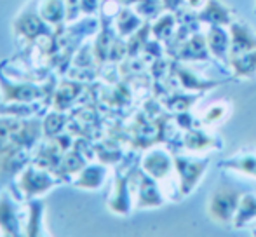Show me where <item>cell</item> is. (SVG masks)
I'll return each mask as SVG.
<instances>
[{"label":"cell","instance_id":"cell-1","mask_svg":"<svg viewBox=\"0 0 256 237\" xmlns=\"http://www.w3.org/2000/svg\"><path fill=\"white\" fill-rule=\"evenodd\" d=\"M14 34L28 44H35L40 38H51L56 35L52 24H49L38 12V0H30L24 9L12 21Z\"/></svg>","mask_w":256,"mask_h":237},{"label":"cell","instance_id":"cell-2","mask_svg":"<svg viewBox=\"0 0 256 237\" xmlns=\"http://www.w3.org/2000/svg\"><path fill=\"white\" fill-rule=\"evenodd\" d=\"M64 183L54 171L40 168L37 164L30 162L16 180V197L18 199H35L38 196H44L54 186Z\"/></svg>","mask_w":256,"mask_h":237},{"label":"cell","instance_id":"cell-3","mask_svg":"<svg viewBox=\"0 0 256 237\" xmlns=\"http://www.w3.org/2000/svg\"><path fill=\"white\" fill-rule=\"evenodd\" d=\"M0 89H2L4 103H34L52 98L56 89V78H51L48 84L38 86L30 80L12 82L7 80V75L0 70Z\"/></svg>","mask_w":256,"mask_h":237},{"label":"cell","instance_id":"cell-4","mask_svg":"<svg viewBox=\"0 0 256 237\" xmlns=\"http://www.w3.org/2000/svg\"><path fill=\"white\" fill-rule=\"evenodd\" d=\"M242 196V190L232 188V186L226 185L216 186V190L211 194V199H209V214H211L212 220L225 224V222L236 218Z\"/></svg>","mask_w":256,"mask_h":237},{"label":"cell","instance_id":"cell-5","mask_svg":"<svg viewBox=\"0 0 256 237\" xmlns=\"http://www.w3.org/2000/svg\"><path fill=\"white\" fill-rule=\"evenodd\" d=\"M18 197L9 192V188H2L0 194V230L4 236H24V225L21 216Z\"/></svg>","mask_w":256,"mask_h":237},{"label":"cell","instance_id":"cell-6","mask_svg":"<svg viewBox=\"0 0 256 237\" xmlns=\"http://www.w3.org/2000/svg\"><path fill=\"white\" fill-rule=\"evenodd\" d=\"M26 118L14 116H0V156L21 146V129Z\"/></svg>","mask_w":256,"mask_h":237},{"label":"cell","instance_id":"cell-7","mask_svg":"<svg viewBox=\"0 0 256 237\" xmlns=\"http://www.w3.org/2000/svg\"><path fill=\"white\" fill-rule=\"evenodd\" d=\"M174 164H176V170L180 173V192L182 196H186L194 190L196 183L202 178V173L208 168V159L204 160H199V162H190L188 159H182V157H176L174 159Z\"/></svg>","mask_w":256,"mask_h":237},{"label":"cell","instance_id":"cell-8","mask_svg":"<svg viewBox=\"0 0 256 237\" xmlns=\"http://www.w3.org/2000/svg\"><path fill=\"white\" fill-rule=\"evenodd\" d=\"M132 174H120L115 176L114 194L108 199V210L115 214H129L131 211V192H129V180Z\"/></svg>","mask_w":256,"mask_h":237},{"label":"cell","instance_id":"cell-9","mask_svg":"<svg viewBox=\"0 0 256 237\" xmlns=\"http://www.w3.org/2000/svg\"><path fill=\"white\" fill-rule=\"evenodd\" d=\"M86 89V84L82 82H77L74 78H66L63 80L60 86H56L52 92V108L60 110V112H66L75 102L77 98L82 94V91Z\"/></svg>","mask_w":256,"mask_h":237},{"label":"cell","instance_id":"cell-10","mask_svg":"<svg viewBox=\"0 0 256 237\" xmlns=\"http://www.w3.org/2000/svg\"><path fill=\"white\" fill-rule=\"evenodd\" d=\"M44 202L38 199H28L26 200V213H24V236L28 237H38V236H49L46 232L44 225Z\"/></svg>","mask_w":256,"mask_h":237},{"label":"cell","instance_id":"cell-11","mask_svg":"<svg viewBox=\"0 0 256 237\" xmlns=\"http://www.w3.org/2000/svg\"><path fill=\"white\" fill-rule=\"evenodd\" d=\"M140 183H138V204L136 208L142 210V208H155L160 206L164 200H162L160 190H158L157 183L154 182V176H150L148 173H143L138 171Z\"/></svg>","mask_w":256,"mask_h":237},{"label":"cell","instance_id":"cell-12","mask_svg":"<svg viewBox=\"0 0 256 237\" xmlns=\"http://www.w3.org/2000/svg\"><path fill=\"white\" fill-rule=\"evenodd\" d=\"M230 34H232V52L230 56L242 54L256 49V34L242 21L230 23Z\"/></svg>","mask_w":256,"mask_h":237},{"label":"cell","instance_id":"cell-13","mask_svg":"<svg viewBox=\"0 0 256 237\" xmlns=\"http://www.w3.org/2000/svg\"><path fill=\"white\" fill-rule=\"evenodd\" d=\"M142 166L145 170V173H148L155 180H160L169 174L172 162H171V157L168 156V152H164L160 148H155L146 152V156L143 157Z\"/></svg>","mask_w":256,"mask_h":237},{"label":"cell","instance_id":"cell-14","mask_svg":"<svg viewBox=\"0 0 256 237\" xmlns=\"http://www.w3.org/2000/svg\"><path fill=\"white\" fill-rule=\"evenodd\" d=\"M108 170L103 164H88L80 173L77 174V180L72 182L75 188L82 190H98L103 186L104 180H106Z\"/></svg>","mask_w":256,"mask_h":237},{"label":"cell","instance_id":"cell-15","mask_svg":"<svg viewBox=\"0 0 256 237\" xmlns=\"http://www.w3.org/2000/svg\"><path fill=\"white\" fill-rule=\"evenodd\" d=\"M38 12L54 28L63 26L66 23V6H64V0H38Z\"/></svg>","mask_w":256,"mask_h":237},{"label":"cell","instance_id":"cell-16","mask_svg":"<svg viewBox=\"0 0 256 237\" xmlns=\"http://www.w3.org/2000/svg\"><path fill=\"white\" fill-rule=\"evenodd\" d=\"M197 21H206L212 24H230V10L220 0H208L204 10L197 16Z\"/></svg>","mask_w":256,"mask_h":237},{"label":"cell","instance_id":"cell-17","mask_svg":"<svg viewBox=\"0 0 256 237\" xmlns=\"http://www.w3.org/2000/svg\"><path fill=\"white\" fill-rule=\"evenodd\" d=\"M230 64L234 68V74L237 77H246L251 78L256 75V49L254 51H248L242 54H237L230 58Z\"/></svg>","mask_w":256,"mask_h":237},{"label":"cell","instance_id":"cell-18","mask_svg":"<svg viewBox=\"0 0 256 237\" xmlns=\"http://www.w3.org/2000/svg\"><path fill=\"white\" fill-rule=\"evenodd\" d=\"M115 26H117V34L120 37H128L132 35L140 26H142V20L136 12H132L128 6L124 9H120L117 12V21H115Z\"/></svg>","mask_w":256,"mask_h":237},{"label":"cell","instance_id":"cell-19","mask_svg":"<svg viewBox=\"0 0 256 237\" xmlns=\"http://www.w3.org/2000/svg\"><path fill=\"white\" fill-rule=\"evenodd\" d=\"M223 168H232V170L242 171V173L250 174V176L256 178V152H250V150H242L232 159L222 164Z\"/></svg>","mask_w":256,"mask_h":237},{"label":"cell","instance_id":"cell-20","mask_svg":"<svg viewBox=\"0 0 256 237\" xmlns=\"http://www.w3.org/2000/svg\"><path fill=\"white\" fill-rule=\"evenodd\" d=\"M208 42H209V49H211V52L216 58H225L226 49H228V35L225 34L223 28H220L218 24H212L209 28Z\"/></svg>","mask_w":256,"mask_h":237},{"label":"cell","instance_id":"cell-21","mask_svg":"<svg viewBox=\"0 0 256 237\" xmlns=\"http://www.w3.org/2000/svg\"><path fill=\"white\" fill-rule=\"evenodd\" d=\"M68 118H66V112H60V110H54L49 112L48 116L44 117L42 120V131H44L46 138H51V136L60 134L61 131L64 129L66 126Z\"/></svg>","mask_w":256,"mask_h":237},{"label":"cell","instance_id":"cell-22","mask_svg":"<svg viewBox=\"0 0 256 237\" xmlns=\"http://www.w3.org/2000/svg\"><path fill=\"white\" fill-rule=\"evenodd\" d=\"M256 216V196L253 194H244L240 199L239 210L236 213V227H242L250 220Z\"/></svg>","mask_w":256,"mask_h":237},{"label":"cell","instance_id":"cell-23","mask_svg":"<svg viewBox=\"0 0 256 237\" xmlns=\"http://www.w3.org/2000/svg\"><path fill=\"white\" fill-rule=\"evenodd\" d=\"M185 145L186 148L190 150H204L208 146H214V148H220V140H216L214 136L206 134L204 131H190L185 138Z\"/></svg>","mask_w":256,"mask_h":237},{"label":"cell","instance_id":"cell-24","mask_svg":"<svg viewBox=\"0 0 256 237\" xmlns=\"http://www.w3.org/2000/svg\"><path fill=\"white\" fill-rule=\"evenodd\" d=\"M226 116V106L223 103H216V105L209 106L204 114V122L206 124H216V122L223 120Z\"/></svg>","mask_w":256,"mask_h":237},{"label":"cell","instance_id":"cell-25","mask_svg":"<svg viewBox=\"0 0 256 237\" xmlns=\"http://www.w3.org/2000/svg\"><path fill=\"white\" fill-rule=\"evenodd\" d=\"M172 24H174V18L172 16H164L157 21V24L154 26V35L157 38H166L168 35H171Z\"/></svg>","mask_w":256,"mask_h":237},{"label":"cell","instance_id":"cell-26","mask_svg":"<svg viewBox=\"0 0 256 237\" xmlns=\"http://www.w3.org/2000/svg\"><path fill=\"white\" fill-rule=\"evenodd\" d=\"M98 10H102V0H80L82 16H94Z\"/></svg>","mask_w":256,"mask_h":237},{"label":"cell","instance_id":"cell-27","mask_svg":"<svg viewBox=\"0 0 256 237\" xmlns=\"http://www.w3.org/2000/svg\"><path fill=\"white\" fill-rule=\"evenodd\" d=\"M66 6V23H74L80 16V0H64Z\"/></svg>","mask_w":256,"mask_h":237},{"label":"cell","instance_id":"cell-28","mask_svg":"<svg viewBox=\"0 0 256 237\" xmlns=\"http://www.w3.org/2000/svg\"><path fill=\"white\" fill-rule=\"evenodd\" d=\"M120 2V6H140L142 2H145V0H118Z\"/></svg>","mask_w":256,"mask_h":237}]
</instances>
